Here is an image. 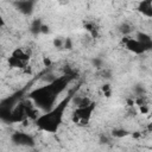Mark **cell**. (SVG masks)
<instances>
[{"label": "cell", "mask_w": 152, "mask_h": 152, "mask_svg": "<svg viewBox=\"0 0 152 152\" xmlns=\"http://www.w3.org/2000/svg\"><path fill=\"white\" fill-rule=\"evenodd\" d=\"M96 108V103L94 101H91L89 104L87 106H83V107H76V109L72 112V115H71V120L74 124H77V125H81V126H84L89 122L91 115H93V112L95 110Z\"/></svg>", "instance_id": "cell-3"}, {"label": "cell", "mask_w": 152, "mask_h": 152, "mask_svg": "<svg viewBox=\"0 0 152 152\" xmlns=\"http://www.w3.org/2000/svg\"><path fill=\"white\" fill-rule=\"evenodd\" d=\"M53 46L55 48H58V49H61V48H64V44H65V39H63L62 37H56L55 39H53Z\"/></svg>", "instance_id": "cell-11"}, {"label": "cell", "mask_w": 152, "mask_h": 152, "mask_svg": "<svg viewBox=\"0 0 152 152\" xmlns=\"http://www.w3.org/2000/svg\"><path fill=\"white\" fill-rule=\"evenodd\" d=\"M113 134H114L115 137H125V135H127L128 133H127L126 131H124V129H119V131L113 132Z\"/></svg>", "instance_id": "cell-14"}, {"label": "cell", "mask_w": 152, "mask_h": 152, "mask_svg": "<svg viewBox=\"0 0 152 152\" xmlns=\"http://www.w3.org/2000/svg\"><path fill=\"white\" fill-rule=\"evenodd\" d=\"M101 89H102V91H103V94H104L106 97H109V96H110L112 89H110V86H109V84H103V86L101 87Z\"/></svg>", "instance_id": "cell-12"}, {"label": "cell", "mask_w": 152, "mask_h": 152, "mask_svg": "<svg viewBox=\"0 0 152 152\" xmlns=\"http://www.w3.org/2000/svg\"><path fill=\"white\" fill-rule=\"evenodd\" d=\"M50 32V30H49V26L48 25H45V24H43L42 25V30H40V33H43V34H48Z\"/></svg>", "instance_id": "cell-16"}, {"label": "cell", "mask_w": 152, "mask_h": 152, "mask_svg": "<svg viewBox=\"0 0 152 152\" xmlns=\"http://www.w3.org/2000/svg\"><path fill=\"white\" fill-rule=\"evenodd\" d=\"M72 96H74L72 93L68 94L58 104H55L50 110H46L45 113L39 114V116L34 120V124L38 127V129L44 131L46 133H51V134L57 133V131L59 129L63 122L65 109L68 104L71 102Z\"/></svg>", "instance_id": "cell-1"}, {"label": "cell", "mask_w": 152, "mask_h": 152, "mask_svg": "<svg viewBox=\"0 0 152 152\" xmlns=\"http://www.w3.org/2000/svg\"><path fill=\"white\" fill-rule=\"evenodd\" d=\"M57 96H58V94L56 93V90L53 89V87L51 86L50 82L46 86L36 88L28 95V97L33 101V103L38 108H40V109H43L45 112L50 110L55 106Z\"/></svg>", "instance_id": "cell-2"}, {"label": "cell", "mask_w": 152, "mask_h": 152, "mask_svg": "<svg viewBox=\"0 0 152 152\" xmlns=\"http://www.w3.org/2000/svg\"><path fill=\"white\" fill-rule=\"evenodd\" d=\"M15 7L18 8L19 12H21L25 15L31 14L34 7V0H19L15 2Z\"/></svg>", "instance_id": "cell-7"}, {"label": "cell", "mask_w": 152, "mask_h": 152, "mask_svg": "<svg viewBox=\"0 0 152 152\" xmlns=\"http://www.w3.org/2000/svg\"><path fill=\"white\" fill-rule=\"evenodd\" d=\"M120 31L124 33V34H127V33H129L131 32V28H129V26L128 25H126V24H124L122 26H121V28H120Z\"/></svg>", "instance_id": "cell-15"}, {"label": "cell", "mask_w": 152, "mask_h": 152, "mask_svg": "<svg viewBox=\"0 0 152 152\" xmlns=\"http://www.w3.org/2000/svg\"><path fill=\"white\" fill-rule=\"evenodd\" d=\"M84 28L87 30V32L93 38H96L99 36V27L96 26V24L94 21H86L84 23Z\"/></svg>", "instance_id": "cell-9"}, {"label": "cell", "mask_w": 152, "mask_h": 152, "mask_svg": "<svg viewBox=\"0 0 152 152\" xmlns=\"http://www.w3.org/2000/svg\"><path fill=\"white\" fill-rule=\"evenodd\" d=\"M137 11L146 18H152V0H140Z\"/></svg>", "instance_id": "cell-6"}, {"label": "cell", "mask_w": 152, "mask_h": 152, "mask_svg": "<svg viewBox=\"0 0 152 152\" xmlns=\"http://www.w3.org/2000/svg\"><path fill=\"white\" fill-rule=\"evenodd\" d=\"M147 129H148V131H152V122H151V124H148V126H147Z\"/></svg>", "instance_id": "cell-18"}, {"label": "cell", "mask_w": 152, "mask_h": 152, "mask_svg": "<svg viewBox=\"0 0 152 152\" xmlns=\"http://www.w3.org/2000/svg\"><path fill=\"white\" fill-rule=\"evenodd\" d=\"M138 108H139V112H140L141 114H147V113L150 112V106H148V103H145V104L138 106Z\"/></svg>", "instance_id": "cell-13"}, {"label": "cell", "mask_w": 152, "mask_h": 152, "mask_svg": "<svg viewBox=\"0 0 152 152\" xmlns=\"http://www.w3.org/2000/svg\"><path fill=\"white\" fill-rule=\"evenodd\" d=\"M42 25H43V23H42L40 19H34V20L32 21V24H31V27H30L31 33H33V34H39V33H40V30H42Z\"/></svg>", "instance_id": "cell-10"}, {"label": "cell", "mask_w": 152, "mask_h": 152, "mask_svg": "<svg viewBox=\"0 0 152 152\" xmlns=\"http://www.w3.org/2000/svg\"><path fill=\"white\" fill-rule=\"evenodd\" d=\"M135 38L145 46V49H146L147 51L152 49V38H151V36H148L147 33H145V32H137Z\"/></svg>", "instance_id": "cell-8"}, {"label": "cell", "mask_w": 152, "mask_h": 152, "mask_svg": "<svg viewBox=\"0 0 152 152\" xmlns=\"http://www.w3.org/2000/svg\"><path fill=\"white\" fill-rule=\"evenodd\" d=\"M11 139L14 144L17 145H23V146H33L34 145V140L33 138L24 132H15L11 135Z\"/></svg>", "instance_id": "cell-5"}, {"label": "cell", "mask_w": 152, "mask_h": 152, "mask_svg": "<svg viewBox=\"0 0 152 152\" xmlns=\"http://www.w3.org/2000/svg\"><path fill=\"white\" fill-rule=\"evenodd\" d=\"M43 61H44V64H45V66H49V65L51 64V61H50L49 58H46V57H44V59H43Z\"/></svg>", "instance_id": "cell-17"}, {"label": "cell", "mask_w": 152, "mask_h": 152, "mask_svg": "<svg viewBox=\"0 0 152 152\" xmlns=\"http://www.w3.org/2000/svg\"><path fill=\"white\" fill-rule=\"evenodd\" d=\"M122 44L129 52H132L134 55H142L147 51L145 49V46L135 37L133 38V37H129V36H125L124 39H122Z\"/></svg>", "instance_id": "cell-4"}]
</instances>
